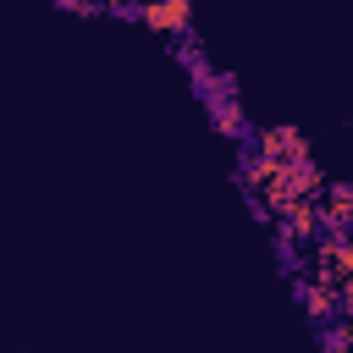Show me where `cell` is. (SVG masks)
<instances>
[{"mask_svg": "<svg viewBox=\"0 0 353 353\" xmlns=\"http://www.w3.org/2000/svg\"><path fill=\"white\" fill-rule=\"evenodd\" d=\"M138 17H143L149 28H160V33H176V28L188 22V0H143Z\"/></svg>", "mask_w": 353, "mask_h": 353, "instance_id": "obj_1", "label": "cell"}]
</instances>
